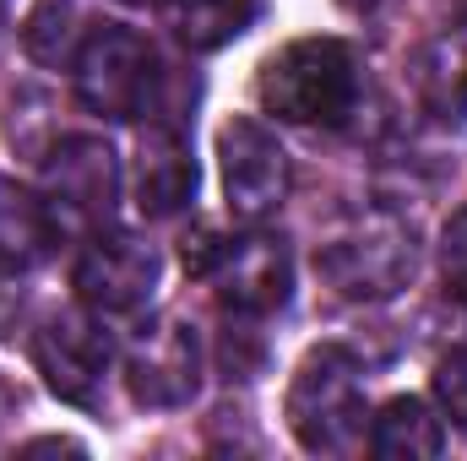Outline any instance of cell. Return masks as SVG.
<instances>
[{
	"mask_svg": "<svg viewBox=\"0 0 467 461\" xmlns=\"http://www.w3.org/2000/svg\"><path fill=\"white\" fill-rule=\"evenodd\" d=\"M369 451L380 461H430L446 451V424L419 396H391L369 424Z\"/></svg>",
	"mask_w": 467,
	"mask_h": 461,
	"instance_id": "obj_14",
	"label": "cell"
},
{
	"mask_svg": "<svg viewBox=\"0 0 467 461\" xmlns=\"http://www.w3.org/2000/svg\"><path fill=\"white\" fill-rule=\"evenodd\" d=\"M27 451H82V446L77 440H33Z\"/></svg>",
	"mask_w": 467,
	"mask_h": 461,
	"instance_id": "obj_21",
	"label": "cell"
},
{
	"mask_svg": "<svg viewBox=\"0 0 467 461\" xmlns=\"http://www.w3.org/2000/svg\"><path fill=\"white\" fill-rule=\"evenodd\" d=\"M55 244H60V218L49 212V201L0 174V271L11 277L33 271L55 255Z\"/></svg>",
	"mask_w": 467,
	"mask_h": 461,
	"instance_id": "obj_12",
	"label": "cell"
},
{
	"mask_svg": "<svg viewBox=\"0 0 467 461\" xmlns=\"http://www.w3.org/2000/svg\"><path fill=\"white\" fill-rule=\"evenodd\" d=\"M33 364L60 402L93 407L104 391V374H109V337L99 332L93 315L66 310V315L44 321V332L33 337Z\"/></svg>",
	"mask_w": 467,
	"mask_h": 461,
	"instance_id": "obj_10",
	"label": "cell"
},
{
	"mask_svg": "<svg viewBox=\"0 0 467 461\" xmlns=\"http://www.w3.org/2000/svg\"><path fill=\"white\" fill-rule=\"evenodd\" d=\"M435 402L446 407V418L467 435V347L446 353V358L435 364Z\"/></svg>",
	"mask_w": 467,
	"mask_h": 461,
	"instance_id": "obj_17",
	"label": "cell"
},
{
	"mask_svg": "<svg viewBox=\"0 0 467 461\" xmlns=\"http://www.w3.org/2000/svg\"><path fill=\"white\" fill-rule=\"evenodd\" d=\"M196 196V152L185 125L174 119H147L136 141V207L141 218H174Z\"/></svg>",
	"mask_w": 467,
	"mask_h": 461,
	"instance_id": "obj_11",
	"label": "cell"
},
{
	"mask_svg": "<svg viewBox=\"0 0 467 461\" xmlns=\"http://www.w3.org/2000/svg\"><path fill=\"white\" fill-rule=\"evenodd\" d=\"M348 347H310L288 380V429L310 456H348L364 440V380Z\"/></svg>",
	"mask_w": 467,
	"mask_h": 461,
	"instance_id": "obj_2",
	"label": "cell"
},
{
	"mask_svg": "<svg viewBox=\"0 0 467 461\" xmlns=\"http://www.w3.org/2000/svg\"><path fill=\"white\" fill-rule=\"evenodd\" d=\"M16 310H22L16 277H11V271H0V326H11V321H16Z\"/></svg>",
	"mask_w": 467,
	"mask_h": 461,
	"instance_id": "obj_19",
	"label": "cell"
},
{
	"mask_svg": "<svg viewBox=\"0 0 467 461\" xmlns=\"http://www.w3.org/2000/svg\"><path fill=\"white\" fill-rule=\"evenodd\" d=\"M218 282V299L223 310L239 315V321H261L272 310L288 304V288H294V255L277 233H244V239H229L218 266L207 271Z\"/></svg>",
	"mask_w": 467,
	"mask_h": 461,
	"instance_id": "obj_9",
	"label": "cell"
},
{
	"mask_svg": "<svg viewBox=\"0 0 467 461\" xmlns=\"http://www.w3.org/2000/svg\"><path fill=\"white\" fill-rule=\"evenodd\" d=\"M255 11H261V0H163L174 38L196 55H213V49L234 44L255 22Z\"/></svg>",
	"mask_w": 467,
	"mask_h": 461,
	"instance_id": "obj_15",
	"label": "cell"
},
{
	"mask_svg": "<svg viewBox=\"0 0 467 461\" xmlns=\"http://www.w3.org/2000/svg\"><path fill=\"white\" fill-rule=\"evenodd\" d=\"M343 5H348V11H375L380 0H343Z\"/></svg>",
	"mask_w": 467,
	"mask_h": 461,
	"instance_id": "obj_22",
	"label": "cell"
},
{
	"mask_svg": "<svg viewBox=\"0 0 467 461\" xmlns=\"http://www.w3.org/2000/svg\"><path fill=\"white\" fill-rule=\"evenodd\" d=\"M261 109L288 125H348L358 109V60L343 38H294L261 60Z\"/></svg>",
	"mask_w": 467,
	"mask_h": 461,
	"instance_id": "obj_1",
	"label": "cell"
},
{
	"mask_svg": "<svg viewBox=\"0 0 467 461\" xmlns=\"http://www.w3.org/2000/svg\"><path fill=\"white\" fill-rule=\"evenodd\" d=\"M218 163H223V201H229L234 223L261 229L283 201H288V152L283 141L250 115H234L218 130Z\"/></svg>",
	"mask_w": 467,
	"mask_h": 461,
	"instance_id": "obj_5",
	"label": "cell"
},
{
	"mask_svg": "<svg viewBox=\"0 0 467 461\" xmlns=\"http://www.w3.org/2000/svg\"><path fill=\"white\" fill-rule=\"evenodd\" d=\"M419 98H424L430 115L441 119L467 115V16L424 49V60H419Z\"/></svg>",
	"mask_w": 467,
	"mask_h": 461,
	"instance_id": "obj_16",
	"label": "cell"
},
{
	"mask_svg": "<svg viewBox=\"0 0 467 461\" xmlns=\"http://www.w3.org/2000/svg\"><path fill=\"white\" fill-rule=\"evenodd\" d=\"M441 277L457 299H467V207H457L441 229Z\"/></svg>",
	"mask_w": 467,
	"mask_h": 461,
	"instance_id": "obj_18",
	"label": "cell"
},
{
	"mask_svg": "<svg viewBox=\"0 0 467 461\" xmlns=\"http://www.w3.org/2000/svg\"><path fill=\"white\" fill-rule=\"evenodd\" d=\"M158 250L136 233H99L77 261V293L99 321H130L158 288Z\"/></svg>",
	"mask_w": 467,
	"mask_h": 461,
	"instance_id": "obj_6",
	"label": "cell"
},
{
	"mask_svg": "<svg viewBox=\"0 0 467 461\" xmlns=\"http://www.w3.org/2000/svg\"><path fill=\"white\" fill-rule=\"evenodd\" d=\"M119 196V169L109 141L71 136L44 158V201L60 218V229H104Z\"/></svg>",
	"mask_w": 467,
	"mask_h": 461,
	"instance_id": "obj_7",
	"label": "cell"
},
{
	"mask_svg": "<svg viewBox=\"0 0 467 461\" xmlns=\"http://www.w3.org/2000/svg\"><path fill=\"white\" fill-rule=\"evenodd\" d=\"M158 82L163 71L152 44L119 22H99L77 55V98L104 119H141L158 98Z\"/></svg>",
	"mask_w": 467,
	"mask_h": 461,
	"instance_id": "obj_4",
	"label": "cell"
},
{
	"mask_svg": "<svg viewBox=\"0 0 467 461\" xmlns=\"http://www.w3.org/2000/svg\"><path fill=\"white\" fill-rule=\"evenodd\" d=\"M16 407H22V396H16V385L0 374V424H5V418H16Z\"/></svg>",
	"mask_w": 467,
	"mask_h": 461,
	"instance_id": "obj_20",
	"label": "cell"
},
{
	"mask_svg": "<svg viewBox=\"0 0 467 461\" xmlns=\"http://www.w3.org/2000/svg\"><path fill=\"white\" fill-rule=\"evenodd\" d=\"M5 11H11V0H0V27H5Z\"/></svg>",
	"mask_w": 467,
	"mask_h": 461,
	"instance_id": "obj_24",
	"label": "cell"
},
{
	"mask_svg": "<svg viewBox=\"0 0 467 461\" xmlns=\"http://www.w3.org/2000/svg\"><path fill=\"white\" fill-rule=\"evenodd\" d=\"M125 385L141 407H185L202 391V343L185 321L163 315L141 326L125 353Z\"/></svg>",
	"mask_w": 467,
	"mask_h": 461,
	"instance_id": "obj_8",
	"label": "cell"
},
{
	"mask_svg": "<svg viewBox=\"0 0 467 461\" xmlns=\"http://www.w3.org/2000/svg\"><path fill=\"white\" fill-rule=\"evenodd\" d=\"M119 5H163V0H119Z\"/></svg>",
	"mask_w": 467,
	"mask_h": 461,
	"instance_id": "obj_23",
	"label": "cell"
},
{
	"mask_svg": "<svg viewBox=\"0 0 467 461\" xmlns=\"http://www.w3.org/2000/svg\"><path fill=\"white\" fill-rule=\"evenodd\" d=\"M316 271L337 299H353V304L391 299L413 277V229L391 212H369L316 250Z\"/></svg>",
	"mask_w": 467,
	"mask_h": 461,
	"instance_id": "obj_3",
	"label": "cell"
},
{
	"mask_svg": "<svg viewBox=\"0 0 467 461\" xmlns=\"http://www.w3.org/2000/svg\"><path fill=\"white\" fill-rule=\"evenodd\" d=\"M93 27H99V0H38L22 27V44L38 66L60 71V66H77Z\"/></svg>",
	"mask_w": 467,
	"mask_h": 461,
	"instance_id": "obj_13",
	"label": "cell"
}]
</instances>
